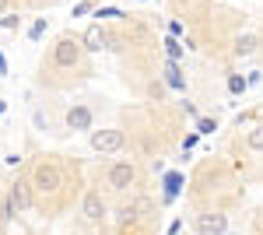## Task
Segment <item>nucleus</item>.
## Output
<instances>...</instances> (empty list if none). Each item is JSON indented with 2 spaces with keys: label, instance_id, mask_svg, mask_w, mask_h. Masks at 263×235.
Here are the masks:
<instances>
[{
  "label": "nucleus",
  "instance_id": "1",
  "mask_svg": "<svg viewBox=\"0 0 263 235\" xmlns=\"http://www.w3.org/2000/svg\"><path fill=\"white\" fill-rule=\"evenodd\" d=\"M28 186H32L35 193H42V196H53L63 186V176H60V169H57V165H39Z\"/></svg>",
  "mask_w": 263,
  "mask_h": 235
},
{
  "label": "nucleus",
  "instance_id": "2",
  "mask_svg": "<svg viewBox=\"0 0 263 235\" xmlns=\"http://www.w3.org/2000/svg\"><path fill=\"white\" fill-rule=\"evenodd\" d=\"M4 207H7V214L28 211V207H32V186H28L25 179H14V183H11V193L4 200Z\"/></svg>",
  "mask_w": 263,
  "mask_h": 235
},
{
  "label": "nucleus",
  "instance_id": "3",
  "mask_svg": "<svg viewBox=\"0 0 263 235\" xmlns=\"http://www.w3.org/2000/svg\"><path fill=\"white\" fill-rule=\"evenodd\" d=\"M81 49L84 46L78 39H60L57 49H53V63H57V67H74V63L81 60Z\"/></svg>",
  "mask_w": 263,
  "mask_h": 235
},
{
  "label": "nucleus",
  "instance_id": "4",
  "mask_svg": "<svg viewBox=\"0 0 263 235\" xmlns=\"http://www.w3.org/2000/svg\"><path fill=\"white\" fill-rule=\"evenodd\" d=\"M91 148H95L99 155L120 151V148H123V134H120V130H95V134H91Z\"/></svg>",
  "mask_w": 263,
  "mask_h": 235
},
{
  "label": "nucleus",
  "instance_id": "5",
  "mask_svg": "<svg viewBox=\"0 0 263 235\" xmlns=\"http://www.w3.org/2000/svg\"><path fill=\"white\" fill-rule=\"evenodd\" d=\"M81 46H84V49H91V53H99V49H116V39H112V35H105V32H102V25H91V28L84 32Z\"/></svg>",
  "mask_w": 263,
  "mask_h": 235
},
{
  "label": "nucleus",
  "instance_id": "6",
  "mask_svg": "<svg viewBox=\"0 0 263 235\" xmlns=\"http://www.w3.org/2000/svg\"><path fill=\"white\" fill-rule=\"evenodd\" d=\"M134 179H137V172H134L130 161H116V165L109 169V186H112V190H126Z\"/></svg>",
  "mask_w": 263,
  "mask_h": 235
},
{
  "label": "nucleus",
  "instance_id": "7",
  "mask_svg": "<svg viewBox=\"0 0 263 235\" xmlns=\"http://www.w3.org/2000/svg\"><path fill=\"white\" fill-rule=\"evenodd\" d=\"M224 225H228L224 214H200V218H197V228H200L203 235H221Z\"/></svg>",
  "mask_w": 263,
  "mask_h": 235
},
{
  "label": "nucleus",
  "instance_id": "8",
  "mask_svg": "<svg viewBox=\"0 0 263 235\" xmlns=\"http://www.w3.org/2000/svg\"><path fill=\"white\" fill-rule=\"evenodd\" d=\"M67 126H70V130H88V126H91V113H88L84 105H74V109L67 113Z\"/></svg>",
  "mask_w": 263,
  "mask_h": 235
},
{
  "label": "nucleus",
  "instance_id": "9",
  "mask_svg": "<svg viewBox=\"0 0 263 235\" xmlns=\"http://www.w3.org/2000/svg\"><path fill=\"white\" fill-rule=\"evenodd\" d=\"M102 214H105L102 196L99 193H88V196H84V218H88V221H102Z\"/></svg>",
  "mask_w": 263,
  "mask_h": 235
},
{
  "label": "nucleus",
  "instance_id": "10",
  "mask_svg": "<svg viewBox=\"0 0 263 235\" xmlns=\"http://www.w3.org/2000/svg\"><path fill=\"white\" fill-rule=\"evenodd\" d=\"M165 81H168V88H176V92H182V88H186V78H182L179 74V67H176V60H168V63H165Z\"/></svg>",
  "mask_w": 263,
  "mask_h": 235
},
{
  "label": "nucleus",
  "instance_id": "11",
  "mask_svg": "<svg viewBox=\"0 0 263 235\" xmlns=\"http://www.w3.org/2000/svg\"><path fill=\"white\" fill-rule=\"evenodd\" d=\"M253 49H256V39H253V35H239V39H235V53H239V57H249Z\"/></svg>",
  "mask_w": 263,
  "mask_h": 235
},
{
  "label": "nucleus",
  "instance_id": "12",
  "mask_svg": "<svg viewBox=\"0 0 263 235\" xmlns=\"http://www.w3.org/2000/svg\"><path fill=\"white\" fill-rule=\"evenodd\" d=\"M165 53H168V60H179L182 53H186V46H179L176 35H168V39H165Z\"/></svg>",
  "mask_w": 263,
  "mask_h": 235
},
{
  "label": "nucleus",
  "instance_id": "13",
  "mask_svg": "<svg viewBox=\"0 0 263 235\" xmlns=\"http://www.w3.org/2000/svg\"><path fill=\"white\" fill-rule=\"evenodd\" d=\"M228 92H232V95H242V92H246V78L232 74V78H228Z\"/></svg>",
  "mask_w": 263,
  "mask_h": 235
},
{
  "label": "nucleus",
  "instance_id": "14",
  "mask_svg": "<svg viewBox=\"0 0 263 235\" xmlns=\"http://www.w3.org/2000/svg\"><path fill=\"white\" fill-rule=\"evenodd\" d=\"M249 148H253V151H263V126H256V130L249 134Z\"/></svg>",
  "mask_w": 263,
  "mask_h": 235
},
{
  "label": "nucleus",
  "instance_id": "15",
  "mask_svg": "<svg viewBox=\"0 0 263 235\" xmlns=\"http://www.w3.org/2000/svg\"><path fill=\"white\" fill-rule=\"evenodd\" d=\"M42 32H46V18H39L32 28H28V35H32V39H42Z\"/></svg>",
  "mask_w": 263,
  "mask_h": 235
},
{
  "label": "nucleus",
  "instance_id": "16",
  "mask_svg": "<svg viewBox=\"0 0 263 235\" xmlns=\"http://www.w3.org/2000/svg\"><path fill=\"white\" fill-rule=\"evenodd\" d=\"M197 134H214V119H197Z\"/></svg>",
  "mask_w": 263,
  "mask_h": 235
},
{
  "label": "nucleus",
  "instance_id": "17",
  "mask_svg": "<svg viewBox=\"0 0 263 235\" xmlns=\"http://www.w3.org/2000/svg\"><path fill=\"white\" fill-rule=\"evenodd\" d=\"M99 18H123V11H116V7H105V11H99Z\"/></svg>",
  "mask_w": 263,
  "mask_h": 235
},
{
  "label": "nucleus",
  "instance_id": "18",
  "mask_svg": "<svg viewBox=\"0 0 263 235\" xmlns=\"http://www.w3.org/2000/svg\"><path fill=\"white\" fill-rule=\"evenodd\" d=\"M88 11H91V4L84 0V4H78V7H74V18H81V14H88Z\"/></svg>",
  "mask_w": 263,
  "mask_h": 235
},
{
  "label": "nucleus",
  "instance_id": "19",
  "mask_svg": "<svg viewBox=\"0 0 263 235\" xmlns=\"http://www.w3.org/2000/svg\"><path fill=\"white\" fill-rule=\"evenodd\" d=\"M0 74H7V60H4V53H0Z\"/></svg>",
  "mask_w": 263,
  "mask_h": 235
},
{
  "label": "nucleus",
  "instance_id": "20",
  "mask_svg": "<svg viewBox=\"0 0 263 235\" xmlns=\"http://www.w3.org/2000/svg\"><path fill=\"white\" fill-rule=\"evenodd\" d=\"M4 218H7V207H4V200H0V221H4Z\"/></svg>",
  "mask_w": 263,
  "mask_h": 235
},
{
  "label": "nucleus",
  "instance_id": "21",
  "mask_svg": "<svg viewBox=\"0 0 263 235\" xmlns=\"http://www.w3.org/2000/svg\"><path fill=\"white\" fill-rule=\"evenodd\" d=\"M4 109H7V102H0V116H4Z\"/></svg>",
  "mask_w": 263,
  "mask_h": 235
},
{
  "label": "nucleus",
  "instance_id": "22",
  "mask_svg": "<svg viewBox=\"0 0 263 235\" xmlns=\"http://www.w3.org/2000/svg\"><path fill=\"white\" fill-rule=\"evenodd\" d=\"M4 7H7V0H0V11H4Z\"/></svg>",
  "mask_w": 263,
  "mask_h": 235
}]
</instances>
